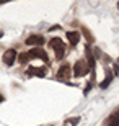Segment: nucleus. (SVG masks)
Instances as JSON below:
<instances>
[{
	"mask_svg": "<svg viewBox=\"0 0 119 126\" xmlns=\"http://www.w3.org/2000/svg\"><path fill=\"white\" fill-rule=\"evenodd\" d=\"M18 57V61L21 62V64H26L28 61H29V56H28V52H21L20 56H16Z\"/></svg>",
	"mask_w": 119,
	"mask_h": 126,
	"instance_id": "obj_11",
	"label": "nucleus"
},
{
	"mask_svg": "<svg viewBox=\"0 0 119 126\" xmlns=\"http://www.w3.org/2000/svg\"><path fill=\"white\" fill-rule=\"evenodd\" d=\"M70 75H72L70 64H62L57 70V79H70Z\"/></svg>",
	"mask_w": 119,
	"mask_h": 126,
	"instance_id": "obj_3",
	"label": "nucleus"
},
{
	"mask_svg": "<svg viewBox=\"0 0 119 126\" xmlns=\"http://www.w3.org/2000/svg\"><path fill=\"white\" fill-rule=\"evenodd\" d=\"M49 46L54 49V51H57V49H60V47H64V43H62V39H59V38H52L49 41Z\"/></svg>",
	"mask_w": 119,
	"mask_h": 126,
	"instance_id": "obj_8",
	"label": "nucleus"
},
{
	"mask_svg": "<svg viewBox=\"0 0 119 126\" xmlns=\"http://www.w3.org/2000/svg\"><path fill=\"white\" fill-rule=\"evenodd\" d=\"M118 8H119V3H118Z\"/></svg>",
	"mask_w": 119,
	"mask_h": 126,
	"instance_id": "obj_18",
	"label": "nucleus"
},
{
	"mask_svg": "<svg viewBox=\"0 0 119 126\" xmlns=\"http://www.w3.org/2000/svg\"><path fill=\"white\" fill-rule=\"evenodd\" d=\"M2 100H3V97H0V102H2Z\"/></svg>",
	"mask_w": 119,
	"mask_h": 126,
	"instance_id": "obj_16",
	"label": "nucleus"
},
{
	"mask_svg": "<svg viewBox=\"0 0 119 126\" xmlns=\"http://www.w3.org/2000/svg\"><path fill=\"white\" fill-rule=\"evenodd\" d=\"M88 70H90V65H88L85 61H83V59L77 61V62H75V65H73V75H75V77L87 75V74H88Z\"/></svg>",
	"mask_w": 119,
	"mask_h": 126,
	"instance_id": "obj_1",
	"label": "nucleus"
},
{
	"mask_svg": "<svg viewBox=\"0 0 119 126\" xmlns=\"http://www.w3.org/2000/svg\"><path fill=\"white\" fill-rule=\"evenodd\" d=\"M67 39H69V43L72 46H75V44L80 41V33L78 31H69L67 33Z\"/></svg>",
	"mask_w": 119,
	"mask_h": 126,
	"instance_id": "obj_7",
	"label": "nucleus"
},
{
	"mask_svg": "<svg viewBox=\"0 0 119 126\" xmlns=\"http://www.w3.org/2000/svg\"><path fill=\"white\" fill-rule=\"evenodd\" d=\"M114 74H119V65L114 64Z\"/></svg>",
	"mask_w": 119,
	"mask_h": 126,
	"instance_id": "obj_15",
	"label": "nucleus"
},
{
	"mask_svg": "<svg viewBox=\"0 0 119 126\" xmlns=\"http://www.w3.org/2000/svg\"><path fill=\"white\" fill-rule=\"evenodd\" d=\"M26 44L28 46H41V44H44V36H41V34H31V36H28Z\"/></svg>",
	"mask_w": 119,
	"mask_h": 126,
	"instance_id": "obj_4",
	"label": "nucleus"
},
{
	"mask_svg": "<svg viewBox=\"0 0 119 126\" xmlns=\"http://www.w3.org/2000/svg\"><path fill=\"white\" fill-rule=\"evenodd\" d=\"M28 56L29 59H42V61H47V54L42 51L41 47H36V49H31V51H28Z\"/></svg>",
	"mask_w": 119,
	"mask_h": 126,
	"instance_id": "obj_5",
	"label": "nucleus"
},
{
	"mask_svg": "<svg viewBox=\"0 0 119 126\" xmlns=\"http://www.w3.org/2000/svg\"><path fill=\"white\" fill-rule=\"evenodd\" d=\"M111 80H113V72H111V70L108 69V70H106V79L100 84V87H101V89H106V87H108V85L111 84Z\"/></svg>",
	"mask_w": 119,
	"mask_h": 126,
	"instance_id": "obj_9",
	"label": "nucleus"
},
{
	"mask_svg": "<svg viewBox=\"0 0 119 126\" xmlns=\"http://www.w3.org/2000/svg\"><path fill=\"white\" fill-rule=\"evenodd\" d=\"M118 65H119V59H118Z\"/></svg>",
	"mask_w": 119,
	"mask_h": 126,
	"instance_id": "obj_17",
	"label": "nucleus"
},
{
	"mask_svg": "<svg viewBox=\"0 0 119 126\" xmlns=\"http://www.w3.org/2000/svg\"><path fill=\"white\" fill-rule=\"evenodd\" d=\"M106 126H119V115L118 113L111 115L109 120H108V123H106Z\"/></svg>",
	"mask_w": 119,
	"mask_h": 126,
	"instance_id": "obj_10",
	"label": "nucleus"
},
{
	"mask_svg": "<svg viewBox=\"0 0 119 126\" xmlns=\"http://www.w3.org/2000/svg\"><path fill=\"white\" fill-rule=\"evenodd\" d=\"M64 56H65V47H60V49L55 51V59H57V61H60Z\"/></svg>",
	"mask_w": 119,
	"mask_h": 126,
	"instance_id": "obj_13",
	"label": "nucleus"
},
{
	"mask_svg": "<svg viewBox=\"0 0 119 126\" xmlns=\"http://www.w3.org/2000/svg\"><path fill=\"white\" fill-rule=\"evenodd\" d=\"M47 74L46 67H29L28 69V75H38V77H44Z\"/></svg>",
	"mask_w": 119,
	"mask_h": 126,
	"instance_id": "obj_6",
	"label": "nucleus"
},
{
	"mask_svg": "<svg viewBox=\"0 0 119 126\" xmlns=\"http://www.w3.org/2000/svg\"><path fill=\"white\" fill-rule=\"evenodd\" d=\"M78 123H80V116H75V118H72V121H70V125H72V126H77Z\"/></svg>",
	"mask_w": 119,
	"mask_h": 126,
	"instance_id": "obj_14",
	"label": "nucleus"
},
{
	"mask_svg": "<svg viewBox=\"0 0 119 126\" xmlns=\"http://www.w3.org/2000/svg\"><path fill=\"white\" fill-rule=\"evenodd\" d=\"M82 31H83V34L87 36V41H88V43H93V41H95V39H93V36H92V33H90V31L87 30V26H83Z\"/></svg>",
	"mask_w": 119,
	"mask_h": 126,
	"instance_id": "obj_12",
	"label": "nucleus"
},
{
	"mask_svg": "<svg viewBox=\"0 0 119 126\" xmlns=\"http://www.w3.org/2000/svg\"><path fill=\"white\" fill-rule=\"evenodd\" d=\"M16 56H18V54H16V51H15V49H8V51H5L3 52V56H2V61L5 62V64L8 65H13L15 64V59H16Z\"/></svg>",
	"mask_w": 119,
	"mask_h": 126,
	"instance_id": "obj_2",
	"label": "nucleus"
}]
</instances>
